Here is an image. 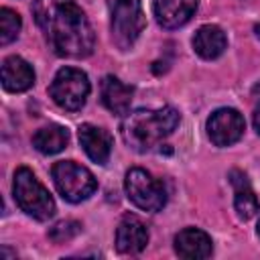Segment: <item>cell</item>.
Returning a JSON list of instances; mask_svg holds the SVG:
<instances>
[{
  "instance_id": "cell-1",
  "label": "cell",
  "mask_w": 260,
  "mask_h": 260,
  "mask_svg": "<svg viewBox=\"0 0 260 260\" xmlns=\"http://www.w3.org/2000/svg\"><path fill=\"white\" fill-rule=\"evenodd\" d=\"M32 16L57 55L73 59L91 55L95 35L75 0H35Z\"/></svg>"
},
{
  "instance_id": "cell-2",
  "label": "cell",
  "mask_w": 260,
  "mask_h": 260,
  "mask_svg": "<svg viewBox=\"0 0 260 260\" xmlns=\"http://www.w3.org/2000/svg\"><path fill=\"white\" fill-rule=\"evenodd\" d=\"M179 122H181V114L171 106H165L160 110L140 108L126 116L122 124V136L128 146H132L138 152H146L158 146L162 138L173 134Z\"/></svg>"
},
{
  "instance_id": "cell-3",
  "label": "cell",
  "mask_w": 260,
  "mask_h": 260,
  "mask_svg": "<svg viewBox=\"0 0 260 260\" xmlns=\"http://www.w3.org/2000/svg\"><path fill=\"white\" fill-rule=\"evenodd\" d=\"M12 193L16 205L30 217L39 221H47L55 215V201L51 193L41 185L35 173L26 167L16 169L12 181Z\"/></svg>"
},
{
  "instance_id": "cell-4",
  "label": "cell",
  "mask_w": 260,
  "mask_h": 260,
  "mask_svg": "<svg viewBox=\"0 0 260 260\" xmlns=\"http://www.w3.org/2000/svg\"><path fill=\"white\" fill-rule=\"evenodd\" d=\"M110 8L112 41L120 51H128L140 37L146 18L142 12V0H106Z\"/></svg>"
},
{
  "instance_id": "cell-5",
  "label": "cell",
  "mask_w": 260,
  "mask_h": 260,
  "mask_svg": "<svg viewBox=\"0 0 260 260\" xmlns=\"http://www.w3.org/2000/svg\"><path fill=\"white\" fill-rule=\"evenodd\" d=\"M51 177H53V183H55L57 191L61 193V197L71 203H81V201L89 199L98 189L95 177L85 167L77 165L75 160L55 162L51 169Z\"/></svg>"
},
{
  "instance_id": "cell-6",
  "label": "cell",
  "mask_w": 260,
  "mask_h": 260,
  "mask_svg": "<svg viewBox=\"0 0 260 260\" xmlns=\"http://www.w3.org/2000/svg\"><path fill=\"white\" fill-rule=\"evenodd\" d=\"M89 89H91L89 79L81 69L61 67L49 85V95L59 108L67 112H77L85 106Z\"/></svg>"
},
{
  "instance_id": "cell-7",
  "label": "cell",
  "mask_w": 260,
  "mask_h": 260,
  "mask_svg": "<svg viewBox=\"0 0 260 260\" xmlns=\"http://www.w3.org/2000/svg\"><path fill=\"white\" fill-rule=\"evenodd\" d=\"M124 189L128 199L142 211H160L167 203V191L158 179H154L148 171L134 167L126 173Z\"/></svg>"
},
{
  "instance_id": "cell-8",
  "label": "cell",
  "mask_w": 260,
  "mask_h": 260,
  "mask_svg": "<svg viewBox=\"0 0 260 260\" xmlns=\"http://www.w3.org/2000/svg\"><path fill=\"white\" fill-rule=\"evenodd\" d=\"M246 130L244 116L234 108H219L207 120V136L215 146L236 144Z\"/></svg>"
},
{
  "instance_id": "cell-9",
  "label": "cell",
  "mask_w": 260,
  "mask_h": 260,
  "mask_svg": "<svg viewBox=\"0 0 260 260\" xmlns=\"http://www.w3.org/2000/svg\"><path fill=\"white\" fill-rule=\"evenodd\" d=\"M148 244V230L132 213L122 215L118 228H116V250L120 254H138Z\"/></svg>"
},
{
  "instance_id": "cell-10",
  "label": "cell",
  "mask_w": 260,
  "mask_h": 260,
  "mask_svg": "<svg viewBox=\"0 0 260 260\" xmlns=\"http://www.w3.org/2000/svg\"><path fill=\"white\" fill-rule=\"evenodd\" d=\"M199 0H154V16L162 28H179L191 20Z\"/></svg>"
},
{
  "instance_id": "cell-11",
  "label": "cell",
  "mask_w": 260,
  "mask_h": 260,
  "mask_svg": "<svg viewBox=\"0 0 260 260\" xmlns=\"http://www.w3.org/2000/svg\"><path fill=\"white\" fill-rule=\"evenodd\" d=\"M213 250L211 238L199 228H185L175 236V252L181 258L203 260L209 258Z\"/></svg>"
},
{
  "instance_id": "cell-12",
  "label": "cell",
  "mask_w": 260,
  "mask_h": 260,
  "mask_svg": "<svg viewBox=\"0 0 260 260\" xmlns=\"http://www.w3.org/2000/svg\"><path fill=\"white\" fill-rule=\"evenodd\" d=\"M79 144L83 146L85 154L95 165H106L112 152V136L100 126L93 124H81L79 126Z\"/></svg>"
},
{
  "instance_id": "cell-13",
  "label": "cell",
  "mask_w": 260,
  "mask_h": 260,
  "mask_svg": "<svg viewBox=\"0 0 260 260\" xmlns=\"http://www.w3.org/2000/svg\"><path fill=\"white\" fill-rule=\"evenodd\" d=\"M134 89L126 83H122L114 75H106L100 85V95L102 104L116 116H126L130 112V102H132Z\"/></svg>"
},
{
  "instance_id": "cell-14",
  "label": "cell",
  "mask_w": 260,
  "mask_h": 260,
  "mask_svg": "<svg viewBox=\"0 0 260 260\" xmlns=\"http://www.w3.org/2000/svg\"><path fill=\"white\" fill-rule=\"evenodd\" d=\"M35 83L32 67L18 55H10L2 61V87L6 91H26Z\"/></svg>"
},
{
  "instance_id": "cell-15",
  "label": "cell",
  "mask_w": 260,
  "mask_h": 260,
  "mask_svg": "<svg viewBox=\"0 0 260 260\" xmlns=\"http://www.w3.org/2000/svg\"><path fill=\"white\" fill-rule=\"evenodd\" d=\"M193 49L201 59H217L228 49V37L217 24H203L193 37Z\"/></svg>"
},
{
  "instance_id": "cell-16",
  "label": "cell",
  "mask_w": 260,
  "mask_h": 260,
  "mask_svg": "<svg viewBox=\"0 0 260 260\" xmlns=\"http://www.w3.org/2000/svg\"><path fill=\"white\" fill-rule=\"evenodd\" d=\"M230 181L236 187V197H234V207L240 219H250L256 211H258V199L254 195V191L250 189V183L246 179V175L242 171H232L230 173Z\"/></svg>"
},
{
  "instance_id": "cell-17",
  "label": "cell",
  "mask_w": 260,
  "mask_h": 260,
  "mask_svg": "<svg viewBox=\"0 0 260 260\" xmlns=\"http://www.w3.org/2000/svg\"><path fill=\"white\" fill-rule=\"evenodd\" d=\"M67 142H69V132L59 124L45 126L37 130L32 136V146L43 154H57L67 146Z\"/></svg>"
},
{
  "instance_id": "cell-18",
  "label": "cell",
  "mask_w": 260,
  "mask_h": 260,
  "mask_svg": "<svg viewBox=\"0 0 260 260\" xmlns=\"http://www.w3.org/2000/svg\"><path fill=\"white\" fill-rule=\"evenodd\" d=\"M20 26H22V20H20L18 12H14L12 8H6L4 6L0 10V43L2 45L12 43L18 37Z\"/></svg>"
},
{
  "instance_id": "cell-19",
  "label": "cell",
  "mask_w": 260,
  "mask_h": 260,
  "mask_svg": "<svg viewBox=\"0 0 260 260\" xmlns=\"http://www.w3.org/2000/svg\"><path fill=\"white\" fill-rule=\"evenodd\" d=\"M79 232H81V223H79V221L65 219V221L55 223V225L49 230V240L55 242V244H65V242L73 240Z\"/></svg>"
},
{
  "instance_id": "cell-20",
  "label": "cell",
  "mask_w": 260,
  "mask_h": 260,
  "mask_svg": "<svg viewBox=\"0 0 260 260\" xmlns=\"http://www.w3.org/2000/svg\"><path fill=\"white\" fill-rule=\"evenodd\" d=\"M252 124H254V130L258 132V136H260V106L254 110V116H252Z\"/></svg>"
},
{
  "instance_id": "cell-21",
  "label": "cell",
  "mask_w": 260,
  "mask_h": 260,
  "mask_svg": "<svg viewBox=\"0 0 260 260\" xmlns=\"http://www.w3.org/2000/svg\"><path fill=\"white\" fill-rule=\"evenodd\" d=\"M252 95H254L256 100H260V81L254 85V89H252Z\"/></svg>"
},
{
  "instance_id": "cell-22",
  "label": "cell",
  "mask_w": 260,
  "mask_h": 260,
  "mask_svg": "<svg viewBox=\"0 0 260 260\" xmlns=\"http://www.w3.org/2000/svg\"><path fill=\"white\" fill-rule=\"evenodd\" d=\"M254 30H256V35H258V39H260V24H256V28H254Z\"/></svg>"
},
{
  "instance_id": "cell-23",
  "label": "cell",
  "mask_w": 260,
  "mask_h": 260,
  "mask_svg": "<svg viewBox=\"0 0 260 260\" xmlns=\"http://www.w3.org/2000/svg\"><path fill=\"white\" fill-rule=\"evenodd\" d=\"M256 232H258V236H260V219H258V225H256Z\"/></svg>"
}]
</instances>
